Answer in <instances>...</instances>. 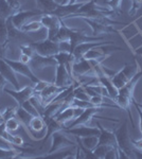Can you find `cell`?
Instances as JSON below:
<instances>
[{"mask_svg": "<svg viewBox=\"0 0 142 159\" xmlns=\"http://www.w3.org/2000/svg\"><path fill=\"white\" fill-rule=\"evenodd\" d=\"M141 76H142V70H139L130 82H127L122 88L119 89L118 96L115 100L116 104L120 108L126 110V112L128 114V118L131 119V123L133 125V127H134V122H133V117H131L130 107L131 101L134 99V89H135L136 84L138 83V81L141 79Z\"/></svg>", "mask_w": 142, "mask_h": 159, "instance_id": "obj_1", "label": "cell"}, {"mask_svg": "<svg viewBox=\"0 0 142 159\" xmlns=\"http://www.w3.org/2000/svg\"><path fill=\"white\" fill-rule=\"evenodd\" d=\"M139 68L140 67H139L138 61H137V60H134V64H125L124 67L121 69V70L117 71L112 76H110V80H112V84L115 85L116 88L118 90L120 88H122L140 70Z\"/></svg>", "mask_w": 142, "mask_h": 159, "instance_id": "obj_2", "label": "cell"}, {"mask_svg": "<svg viewBox=\"0 0 142 159\" xmlns=\"http://www.w3.org/2000/svg\"><path fill=\"white\" fill-rule=\"evenodd\" d=\"M113 133H115L116 140H117L118 148L120 151H122V152H124L131 158L134 155V145L131 143V138L130 137V134H128L127 120H125L122 123V125ZM134 157H135V155H134Z\"/></svg>", "mask_w": 142, "mask_h": 159, "instance_id": "obj_3", "label": "cell"}, {"mask_svg": "<svg viewBox=\"0 0 142 159\" xmlns=\"http://www.w3.org/2000/svg\"><path fill=\"white\" fill-rule=\"evenodd\" d=\"M63 19L58 18L57 16L51 14V13H44L40 16V22H42L43 27L48 31V39L52 40L56 36L62 25H63Z\"/></svg>", "mask_w": 142, "mask_h": 159, "instance_id": "obj_4", "label": "cell"}, {"mask_svg": "<svg viewBox=\"0 0 142 159\" xmlns=\"http://www.w3.org/2000/svg\"><path fill=\"white\" fill-rule=\"evenodd\" d=\"M51 138H52V144H51V148H50V150H49L48 154L55 153V152H57V151L63 150V148L76 147L77 144L76 140L73 141V140L69 139L65 135L64 130H58V132L53 133Z\"/></svg>", "mask_w": 142, "mask_h": 159, "instance_id": "obj_5", "label": "cell"}, {"mask_svg": "<svg viewBox=\"0 0 142 159\" xmlns=\"http://www.w3.org/2000/svg\"><path fill=\"white\" fill-rule=\"evenodd\" d=\"M30 45L35 50V53L43 56H54L59 52L58 43L50 39H44L40 42H32Z\"/></svg>", "mask_w": 142, "mask_h": 159, "instance_id": "obj_6", "label": "cell"}, {"mask_svg": "<svg viewBox=\"0 0 142 159\" xmlns=\"http://www.w3.org/2000/svg\"><path fill=\"white\" fill-rule=\"evenodd\" d=\"M53 83L59 87H70L73 84L80 83V80L71 75L65 65H57L55 80L53 81Z\"/></svg>", "mask_w": 142, "mask_h": 159, "instance_id": "obj_7", "label": "cell"}, {"mask_svg": "<svg viewBox=\"0 0 142 159\" xmlns=\"http://www.w3.org/2000/svg\"><path fill=\"white\" fill-rule=\"evenodd\" d=\"M105 107H102V106H94V107H88V108H85L83 110L81 115L79 117L76 118V119L72 121V123L69 125V127L67 129H72L74 126H77V125H82V124H89L91 122V119L94 118V116H97V114L99 112L103 111Z\"/></svg>", "mask_w": 142, "mask_h": 159, "instance_id": "obj_8", "label": "cell"}, {"mask_svg": "<svg viewBox=\"0 0 142 159\" xmlns=\"http://www.w3.org/2000/svg\"><path fill=\"white\" fill-rule=\"evenodd\" d=\"M72 75L74 78L76 76H89V78H95L94 69L88 60L85 58H80L74 61L72 65ZM77 79V78H76Z\"/></svg>", "mask_w": 142, "mask_h": 159, "instance_id": "obj_9", "label": "cell"}, {"mask_svg": "<svg viewBox=\"0 0 142 159\" xmlns=\"http://www.w3.org/2000/svg\"><path fill=\"white\" fill-rule=\"evenodd\" d=\"M2 58H3V60L6 61L10 66H11V68L15 71V72L20 73V74H22V75L29 78L31 81L33 82V83H36V82L39 81V79L35 75L34 72H33V70L31 69V67L28 65V64H24V63H21L20 61L10 60V58L6 57V56H3Z\"/></svg>", "mask_w": 142, "mask_h": 159, "instance_id": "obj_10", "label": "cell"}, {"mask_svg": "<svg viewBox=\"0 0 142 159\" xmlns=\"http://www.w3.org/2000/svg\"><path fill=\"white\" fill-rule=\"evenodd\" d=\"M57 61L55 60L54 56H43L39 55L37 53H35L34 55L31 57V61L29 63V66L32 70H43V69L51 67V66H57Z\"/></svg>", "mask_w": 142, "mask_h": 159, "instance_id": "obj_11", "label": "cell"}, {"mask_svg": "<svg viewBox=\"0 0 142 159\" xmlns=\"http://www.w3.org/2000/svg\"><path fill=\"white\" fill-rule=\"evenodd\" d=\"M44 12L40 11V10H35V11H32V10H30V11H19L15 15H13L12 17H10V19H11L12 24L17 29L20 30L22 28V25H25L27 22H29L30 19H32L33 17L37 16V15L42 16Z\"/></svg>", "mask_w": 142, "mask_h": 159, "instance_id": "obj_12", "label": "cell"}, {"mask_svg": "<svg viewBox=\"0 0 142 159\" xmlns=\"http://www.w3.org/2000/svg\"><path fill=\"white\" fill-rule=\"evenodd\" d=\"M86 1H81V2H76V3H68V4H58L57 9L55 11H53L51 14L57 16L58 18L61 19H65V18H69L71 15L76 14V13L79 11L82 7V6L85 3Z\"/></svg>", "mask_w": 142, "mask_h": 159, "instance_id": "obj_13", "label": "cell"}, {"mask_svg": "<svg viewBox=\"0 0 142 159\" xmlns=\"http://www.w3.org/2000/svg\"><path fill=\"white\" fill-rule=\"evenodd\" d=\"M113 42L112 40H99V42H88V43H83L77 45L74 48L72 54L76 57V61L80 60L84 56V54L86 52H88L89 50L94 49L95 47H101V46H108V45H112Z\"/></svg>", "mask_w": 142, "mask_h": 159, "instance_id": "obj_14", "label": "cell"}, {"mask_svg": "<svg viewBox=\"0 0 142 159\" xmlns=\"http://www.w3.org/2000/svg\"><path fill=\"white\" fill-rule=\"evenodd\" d=\"M4 92L13 97L19 106H21L25 101L30 100L35 94V90L33 86H25L22 89H19V90H10V89L4 88Z\"/></svg>", "mask_w": 142, "mask_h": 159, "instance_id": "obj_15", "label": "cell"}, {"mask_svg": "<svg viewBox=\"0 0 142 159\" xmlns=\"http://www.w3.org/2000/svg\"><path fill=\"white\" fill-rule=\"evenodd\" d=\"M64 132L67 134H71L74 137H79V138H84V137H88V136H100V129L99 127H91L88 125H77L74 126L72 129H65Z\"/></svg>", "mask_w": 142, "mask_h": 159, "instance_id": "obj_16", "label": "cell"}, {"mask_svg": "<svg viewBox=\"0 0 142 159\" xmlns=\"http://www.w3.org/2000/svg\"><path fill=\"white\" fill-rule=\"evenodd\" d=\"M0 74L3 76L7 83H10L11 85L14 86L15 90H19L20 89L19 82H18V80H17L15 71L13 70L11 68V66H10L3 58L0 60Z\"/></svg>", "mask_w": 142, "mask_h": 159, "instance_id": "obj_17", "label": "cell"}, {"mask_svg": "<svg viewBox=\"0 0 142 159\" xmlns=\"http://www.w3.org/2000/svg\"><path fill=\"white\" fill-rule=\"evenodd\" d=\"M83 108H79V107H73V106H68L66 108H64L61 112L55 117V119L59 121L63 124H65L68 121H73L76 118H77L83 112Z\"/></svg>", "mask_w": 142, "mask_h": 159, "instance_id": "obj_18", "label": "cell"}, {"mask_svg": "<svg viewBox=\"0 0 142 159\" xmlns=\"http://www.w3.org/2000/svg\"><path fill=\"white\" fill-rule=\"evenodd\" d=\"M98 127L100 129V136H99V142L98 144H105L109 147H118L117 140H116L115 133L112 130H108L100 124V122H97Z\"/></svg>", "mask_w": 142, "mask_h": 159, "instance_id": "obj_19", "label": "cell"}, {"mask_svg": "<svg viewBox=\"0 0 142 159\" xmlns=\"http://www.w3.org/2000/svg\"><path fill=\"white\" fill-rule=\"evenodd\" d=\"M86 22L87 25L91 28L92 30V36H95V35L99 34H108V33H112V32H117L112 27H109V25H104L102 24H99V22L94 21L92 19H88V18H82Z\"/></svg>", "mask_w": 142, "mask_h": 159, "instance_id": "obj_20", "label": "cell"}, {"mask_svg": "<svg viewBox=\"0 0 142 159\" xmlns=\"http://www.w3.org/2000/svg\"><path fill=\"white\" fill-rule=\"evenodd\" d=\"M45 123H46L47 133H46L45 137H44V139H43L44 142H46V141H47L49 138L52 136L53 133L58 132V130H64L65 129H67V127H65V124H63V123L57 121L55 118H51V119L45 121Z\"/></svg>", "mask_w": 142, "mask_h": 159, "instance_id": "obj_21", "label": "cell"}, {"mask_svg": "<svg viewBox=\"0 0 142 159\" xmlns=\"http://www.w3.org/2000/svg\"><path fill=\"white\" fill-rule=\"evenodd\" d=\"M103 47L104 46L95 47L94 49L89 50L88 52L84 54L83 58H85V60H99L101 61H104L112 56V53H106L105 51H103Z\"/></svg>", "mask_w": 142, "mask_h": 159, "instance_id": "obj_22", "label": "cell"}, {"mask_svg": "<svg viewBox=\"0 0 142 159\" xmlns=\"http://www.w3.org/2000/svg\"><path fill=\"white\" fill-rule=\"evenodd\" d=\"M98 81H99L100 84H102V85L107 89L109 96L112 97V99L115 101L116 98H117V96H118V89L116 88L115 85L112 84V80H110L109 76H100V78H98Z\"/></svg>", "mask_w": 142, "mask_h": 159, "instance_id": "obj_23", "label": "cell"}, {"mask_svg": "<svg viewBox=\"0 0 142 159\" xmlns=\"http://www.w3.org/2000/svg\"><path fill=\"white\" fill-rule=\"evenodd\" d=\"M76 142L83 145L85 148H87L89 151H94L95 147L98 145V142H99V136H88V137L84 138L76 137Z\"/></svg>", "mask_w": 142, "mask_h": 159, "instance_id": "obj_24", "label": "cell"}, {"mask_svg": "<svg viewBox=\"0 0 142 159\" xmlns=\"http://www.w3.org/2000/svg\"><path fill=\"white\" fill-rule=\"evenodd\" d=\"M35 1L38 10L43 11L44 13H52L57 9L59 4L55 0H35Z\"/></svg>", "mask_w": 142, "mask_h": 159, "instance_id": "obj_25", "label": "cell"}, {"mask_svg": "<svg viewBox=\"0 0 142 159\" xmlns=\"http://www.w3.org/2000/svg\"><path fill=\"white\" fill-rule=\"evenodd\" d=\"M7 18L0 15V43L6 47L7 39H9V31H7Z\"/></svg>", "mask_w": 142, "mask_h": 159, "instance_id": "obj_26", "label": "cell"}, {"mask_svg": "<svg viewBox=\"0 0 142 159\" xmlns=\"http://www.w3.org/2000/svg\"><path fill=\"white\" fill-rule=\"evenodd\" d=\"M44 157H46V158H76V152H72L70 148H69V150L63 148V150L57 151V152H55V153L47 154V155H45Z\"/></svg>", "mask_w": 142, "mask_h": 159, "instance_id": "obj_27", "label": "cell"}, {"mask_svg": "<svg viewBox=\"0 0 142 159\" xmlns=\"http://www.w3.org/2000/svg\"><path fill=\"white\" fill-rule=\"evenodd\" d=\"M16 11H15L13 7L7 3V0H0V15L4 18H10L13 15L16 14Z\"/></svg>", "mask_w": 142, "mask_h": 159, "instance_id": "obj_28", "label": "cell"}, {"mask_svg": "<svg viewBox=\"0 0 142 159\" xmlns=\"http://www.w3.org/2000/svg\"><path fill=\"white\" fill-rule=\"evenodd\" d=\"M46 127V123L44 121L42 116L33 117L30 122V130L31 132H42ZM33 134V133H32Z\"/></svg>", "mask_w": 142, "mask_h": 159, "instance_id": "obj_29", "label": "cell"}, {"mask_svg": "<svg viewBox=\"0 0 142 159\" xmlns=\"http://www.w3.org/2000/svg\"><path fill=\"white\" fill-rule=\"evenodd\" d=\"M43 25L40 22V20H34V21H29L27 22L25 25H22V28L20 31H22L24 33H34L37 31H40L43 29Z\"/></svg>", "mask_w": 142, "mask_h": 159, "instance_id": "obj_30", "label": "cell"}, {"mask_svg": "<svg viewBox=\"0 0 142 159\" xmlns=\"http://www.w3.org/2000/svg\"><path fill=\"white\" fill-rule=\"evenodd\" d=\"M73 96H74V99L81 100V101H89V99H90L89 94L87 93V91L85 90L84 86L82 85V84L76 87H74Z\"/></svg>", "mask_w": 142, "mask_h": 159, "instance_id": "obj_31", "label": "cell"}, {"mask_svg": "<svg viewBox=\"0 0 142 159\" xmlns=\"http://www.w3.org/2000/svg\"><path fill=\"white\" fill-rule=\"evenodd\" d=\"M19 107V105H15V106H7V107H3L2 109V120L3 121H7V120L11 119V118L16 117V112L17 109Z\"/></svg>", "mask_w": 142, "mask_h": 159, "instance_id": "obj_32", "label": "cell"}, {"mask_svg": "<svg viewBox=\"0 0 142 159\" xmlns=\"http://www.w3.org/2000/svg\"><path fill=\"white\" fill-rule=\"evenodd\" d=\"M110 148H112V147L105 145V144H98L94 150L92 151V153H94V158H99V159L105 158V155H106V153L110 150Z\"/></svg>", "mask_w": 142, "mask_h": 159, "instance_id": "obj_33", "label": "cell"}, {"mask_svg": "<svg viewBox=\"0 0 142 159\" xmlns=\"http://www.w3.org/2000/svg\"><path fill=\"white\" fill-rule=\"evenodd\" d=\"M21 107H24V108L27 110L29 114L32 115L33 117H37V116H40V112L39 110L37 109V107L35 106V104L33 103L31 100H28V101H25L24 104L21 105Z\"/></svg>", "mask_w": 142, "mask_h": 159, "instance_id": "obj_34", "label": "cell"}, {"mask_svg": "<svg viewBox=\"0 0 142 159\" xmlns=\"http://www.w3.org/2000/svg\"><path fill=\"white\" fill-rule=\"evenodd\" d=\"M4 125H6L7 129L9 130V132H15V130H17L19 129L20 122H19V120L14 117V118H11V119L7 120V121H4Z\"/></svg>", "mask_w": 142, "mask_h": 159, "instance_id": "obj_35", "label": "cell"}, {"mask_svg": "<svg viewBox=\"0 0 142 159\" xmlns=\"http://www.w3.org/2000/svg\"><path fill=\"white\" fill-rule=\"evenodd\" d=\"M106 3L109 6L112 10L118 13V15L121 14V3H122V0H107Z\"/></svg>", "mask_w": 142, "mask_h": 159, "instance_id": "obj_36", "label": "cell"}, {"mask_svg": "<svg viewBox=\"0 0 142 159\" xmlns=\"http://www.w3.org/2000/svg\"><path fill=\"white\" fill-rule=\"evenodd\" d=\"M20 51H21V53H24V54L29 55L30 57H32V56L35 54V50L33 49V47L30 45V43L20 46Z\"/></svg>", "mask_w": 142, "mask_h": 159, "instance_id": "obj_37", "label": "cell"}, {"mask_svg": "<svg viewBox=\"0 0 142 159\" xmlns=\"http://www.w3.org/2000/svg\"><path fill=\"white\" fill-rule=\"evenodd\" d=\"M141 6H142V0H131V7L128 14L131 16H134L138 12V10L141 7Z\"/></svg>", "mask_w": 142, "mask_h": 159, "instance_id": "obj_38", "label": "cell"}, {"mask_svg": "<svg viewBox=\"0 0 142 159\" xmlns=\"http://www.w3.org/2000/svg\"><path fill=\"white\" fill-rule=\"evenodd\" d=\"M51 82H46V81H42V80H39L38 82H36L34 83V90H35V93H38V92H40L43 90V89H45L46 87H47L49 84H50Z\"/></svg>", "mask_w": 142, "mask_h": 159, "instance_id": "obj_39", "label": "cell"}, {"mask_svg": "<svg viewBox=\"0 0 142 159\" xmlns=\"http://www.w3.org/2000/svg\"><path fill=\"white\" fill-rule=\"evenodd\" d=\"M131 103H134V105H135V107L137 109V111H138V115H139V129H140V133L142 135V109L140 108V105H138V103L136 102L135 99H133Z\"/></svg>", "mask_w": 142, "mask_h": 159, "instance_id": "obj_40", "label": "cell"}, {"mask_svg": "<svg viewBox=\"0 0 142 159\" xmlns=\"http://www.w3.org/2000/svg\"><path fill=\"white\" fill-rule=\"evenodd\" d=\"M7 1L17 13L21 11L20 10V7H21V0H7Z\"/></svg>", "mask_w": 142, "mask_h": 159, "instance_id": "obj_41", "label": "cell"}, {"mask_svg": "<svg viewBox=\"0 0 142 159\" xmlns=\"http://www.w3.org/2000/svg\"><path fill=\"white\" fill-rule=\"evenodd\" d=\"M13 145L17 148H24L25 147V141L20 136L14 135V140H13Z\"/></svg>", "mask_w": 142, "mask_h": 159, "instance_id": "obj_42", "label": "cell"}, {"mask_svg": "<svg viewBox=\"0 0 142 159\" xmlns=\"http://www.w3.org/2000/svg\"><path fill=\"white\" fill-rule=\"evenodd\" d=\"M131 143H133L134 148H135L136 150L142 152V139H139V140H133V139H131Z\"/></svg>", "mask_w": 142, "mask_h": 159, "instance_id": "obj_43", "label": "cell"}, {"mask_svg": "<svg viewBox=\"0 0 142 159\" xmlns=\"http://www.w3.org/2000/svg\"><path fill=\"white\" fill-rule=\"evenodd\" d=\"M19 60L21 63H24V64H28L29 65V63H30V61H31V57L29 55H27V54H24V53H21L19 56Z\"/></svg>", "mask_w": 142, "mask_h": 159, "instance_id": "obj_44", "label": "cell"}, {"mask_svg": "<svg viewBox=\"0 0 142 159\" xmlns=\"http://www.w3.org/2000/svg\"><path fill=\"white\" fill-rule=\"evenodd\" d=\"M7 82L4 80L3 76L0 74V94H1V92L4 90V88H6V85H7Z\"/></svg>", "mask_w": 142, "mask_h": 159, "instance_id": "obj_45", "label": "cell"}, {"mask_svg": "<svg viewBox=\"0 0 142 159\" xmlns=\"http://www.w3.org/2000/svg\"><path fill=\"white\" fill-rule=\"evenodd\" d=\"M134 155H135V157H137V158H142V152H140V151H139V152H134Z\"/></svg>", "mask_w": 142, "mask_h": 159, "instance_id": "obj_46", "label": "cell"}, {"mask_svg": "<svg viewBox=\"0 0 142 159\" xmlns=\"http://www.w3.org/2000/svg\"><path fill=\"white\" fill-rule=\"evenodd\" d=\"M70 1H71V0H62L59 3H61V4H68V3H70Z\"/></svg>", "mask_w": 142, "mask_h": 159, "instance_id": "obj_47", "label": "cell"}, {"mask_svg": "<svg viewBox=\"0 0 142 159\" xmlns=\"http://www.w3.org/2000/svg\"><path fill=\"white\" fill-rule=\"evenodd\" d=\"M2 109H3V107H0V120H2ZM2 121H3V120H2Z\"/></svg>", "mask_w": 142, "mask_h": 159, "instance_id": "obj_48", "label": "cell"}, {"mask_svg": "<svg viewBox=\"0 0 142 159\" xmlns=\"http://www.w3.org/2000/svg\"><path fill=\"white\" fill-rule=\"evenodd\" d=\"M136 51H137V52H138V53H139V54H141V55H142V47H140V48H138V49H137Z\"/></svg>", "mask_w": 142, "mask_h": 159, "instance_id": "obj_49", "label": "cell"}, {"mask_svg": "<svg viewBox=\"0 0 142 159\" xmlns=\"http://www.w3.org/2000/svg\"><path fill=\"white\" fill-rule=\"evenodd\" d=\"M2 123H3V121H2V120H0V125H1Z\"/></svg>", "mask_w": 142, "mask_h": 159, "instance_id": "obj_50", "label": "cell"}, {"mask_svg": "<svg viewBox=\"0 0 142 159\" xmlns=\"http://www.w3.org/2000/svg\"><path fill=\"white\" fill-rule=\"evenodd\" d=\"M104 2H107V0H104Z\"/></svg>", "mask_w": 142, "mask_h": 159, "instance_id": "obj_51", "label": "cell"}]
</instances>
